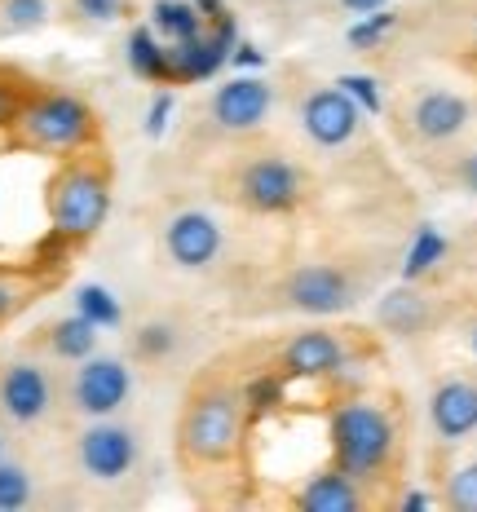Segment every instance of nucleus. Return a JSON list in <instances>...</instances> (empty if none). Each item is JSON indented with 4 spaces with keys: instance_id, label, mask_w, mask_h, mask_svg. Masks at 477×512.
I'll use <instances>...</instances> for the list:
<instances>
[{
    "instance_id": "obj_1",
    "label": "nucleus",
    "mask_w": 477,
    "mask_h": 512,
    "mask_svg": "<svg viewBox=\"0 0 477 512\" xmlns=\"http://www.w3.org/2000/svg\"><path fill=\"white\" fill-rule=\"evenodd\" d=\"M248 367L239 354H221L190 376L173 420V460L182 482L204 499H230L252 468Z\"/></svg>"
},
{
    "instance_id": "obj_2",
    "label": "nucleus",
    "mask_w": 477,
    "mask_h": 512,
    "mask_svg": "<svg viewBox=\"0 0 477 512\" xmlns=\"http://www.w3.org/2000/svg\"><path fill=\"white\" fill-rule=\"evenodd\" d=\"M212 190L221 195V204H230L243 217L283 221L314 199V173L305 168V159H296L283 146L248 137L239 146H226Z\"/></svg>"
},
{
    "instance_id": "obj_3",
    "label": "nucleus",
    "mask_w": 477,
    "mask_h": 512,
    "mask_svg": "<svg viewBox=\"0 0 477 512\" xmlns=\"http://www.w3.org/2000/svg\"><path fill=\"white\" fill-rule=\"evenodd\" d=\"M380 279L376 256L341 248L323 256L292 261L261 287L257 314H296V318H345L367 301Z\"/></svg>"
},
{
    "instance_id": "obj_4",
    "label": "nucleus",
    "mask_w": 477,
    "mask_h": 512,
    "mask_svg": "<svg viewBox=\"0 0 477 512\" xmlns=\"http://www.w3.org/2000/svg\"><path fill=\"white\" fill-rule=\"evenodd\" d=\"M115 204V159L102 146L53 159L45 177V217H49V239L62 252L89 248L102 234L106 217Z\"/></svg>"
},
{
    "instance_id": "obj_5",
    "label": "nucleus",
    "mask_w": 477,
    "mask_h": 512,
    "mask_svg": "<svg viewBox=\"0 0 477 512\" xmlns=\"http://www.w3.org/2000/svg\"><path fill=\"white\" fill-rule=\"evenodd\" d=\"M376 354L367 332H354V327H327L323 318L310 327H296V332H283L270 345L243 349V367L248 376L270 380L274 389L296 380H332L341 371H354L358 362H367Z\"/></svg>"
},
{
    "instance_id": "obj_6",
    "label": "nucleus",
    "mask_w": 477,
    "mask_h": 512,
    "mask_svg": "<svg viewBox=\"0 0 477 512\" xmlns=\"http://www.w3.org/2000/svg\"><path fill=\"white\" fill-rule=\"evenodd\" d=\"M102 115L98 106L80 93L62 89V84H31V93L18 106L14 124L5 133V146L18 155H36V159H62L102 146Z\"/></svg>"
},
{
    "instance_id": "obj_7",
    "label": "nucleus",
    "mask_w": 477,
    "mask_h": 512,
    "mask_svg": "<svg viewBox=\"0 0 477 512\" xmlns=\"http://www.w3.org/2000/svg\"><path fill=\"white\" fill-rule=\"evenodd\" d=\"M402 437L389 407L371 398H345L327 411V464L349 473L358 486L376 495V486H389L398 473Z\"/></svg>"
},
{
    "instance_id": "obj_8",
    "label": "nucleus",
    "mask_w": 477,
    "mask_h": 512,
    "mask_svg": "<svg viewBox=\"0 0 477 512\" xmlns=\"http://www.w3.org/2000/svg\"><path fill=\"white\" fill-rule=\"evenodd\" d=\"M274 93L279 89L261 76L221 80L195 111V137L204 146H239L248 137H261V128L274 111Z\"/></svg>"
},
{
    "instance_id": "obj_9",
    "label": "nucleus",
    "mask_w": 477,
    "mask_h": 512,
    "mask_svg": "<svg viewBox=\"0 0 477 512\" xmlns=\"http://www.w3.org/2000/svg\"><path fill=\"white\" fill-rule=\"evenodd\" d=\"M142 433L124 415H106V420H80L76 437H71V468L89 486H124L142 468Z\"/></svg>"
},
{
    "instance_id": "obj_10",
    "label": "nucleus",
    "mask_w": 477,
    "mask_h": 512,
    "mask_svg": "<svg viewBox=\"0 0 477 512\" xmlns=\"http://www.w3.org/2000/svg\"><path fill=\"white\" fill-rule=\"evenodd\" d=\"M133 358L102 354L93 349L89 358L71 362L62 371V411L71 420H106V415H124L133 402Z\"/></svg>"
},
{
    "instance_id": "obj_11",
    "label": "nucleus",
    "mask_w": 477,
    "mask_h": 512,
    "mask_svg": "<svg viewBox=\"0 0 477 512\" xmlns=\"http://www.w3.org/2000/svg\"><path fill=\"white\" fill-rule=\"evenodd\" d=\"M292 115L296 128L305 133V142L327 155L349 151L358 142V133H363V106L345 84L301 80L292 89Z\"/></svg>"
},
{
    "instance_id": "obj_12",
    "label": "nucleus",
    "mask_w": 477,
    "mask_h": 512,
    "mask_svg": "<svg viewBox=\"0 0 477 512\" xmlns=\"http://www.w3.org/2000/svg\"><path fill=\"white\" fill-rule=\"evenodd\" d=\"M62 407V376L49 358L18 354L0 362V420L9 429H40Z\"/></svg>"
},
{
    "instance_id": "obj_13",
    "label": "nucleus",
    "mask_w": 477,
    "mask_h": 512,
    "mask_svg": "<svg viewBox=\"0 0 477 512\" xmlns=\"http://www.w3.org/2000/svg\"><path fill=\"white\" fill-rule=\"evenodd\" d=\"M159 248H164V261L173 270L212 274L226 261L230 239H226V226L208 208H177V212H168L164 230H159Z\"/></svg>"
},
{
    "instance_id": "obj_14",
    "label": "nucleus",
    "mask_w": 477,
    "mask_h": 512,
    "mask_svg": "<svg viewBox=\"0 0 477 512\" xmlns=\"http://www.w3.org/2000/svg\"><path fill=\"white\" fill-rule=\"evenodd\" d=\"M394 120L402 133L420 146H442L469 128V102L451 89H416L394 106Z\"/></svg>"
},
{
    "instance_id": "obj_15",
    "label": "nucleus",
    "mask_w": 477,
    "mask_h": 512,
    "mask_svg": "<svg viewBox=\"0 0 477 512\" xmlns=\"http://www.w3.org/2000/svg\"><path fill=\"white\" fill-rule=\"evenodd\" d=\"M239 31H235V18H217L208 23L199 36L190 40H177V45H164L168 49V89H182V84H204L212 80L221 67H226L230 49H235Z\"/></svg>"
},
{
    "instance_id": "obj_16",
    "label": "nucleus",
    "mask_w": 477,
    "mask_h": 512,
    "mask_svg": "<svg viewBox=\"0 0 477 512\" xmlns=\"http://www.w3.org/2000/svg\"><path fill=\"white\" fill-rule=\"evenodd\" d=\"M429 424H433V437L438 442H464V437L477 433V380H464V376H451V380H438L429 393Z\"/></svg>"
},
{
    "instance_id": "obj_17",
    "label": "nucleus",
    "mask_w": 477,
    "mask_h": 512,
    "mask_svg": "<svg viewBox=\"0 0 477 512\" xmlns=\"http://www.w3.org/2000/svg\"><path fill=\"white\" fill-rule=\"evenodd\" d=\"M371 499L376 495H371L367 486H358L354 477L341 473L336 464H323L296 486L292 504L305 508V512H363Z\"/></svg>"
},
{
    "instance_id": "obj_18",
    "label": "nucleus",
    "mask_w": 477,
    "mask_h": 512,
    "mask_svg": "<svg viewBox=\"0 0 477 512\" xmlns=\"http://www.w3.org/2000/svg\"><path fill=\"white\" fill-rule=\"evenodd\" d=\"M62 283L58 265H14L0 261V327H9L18 314H27L36 301H45Z\"/></svg>"
},
{
    "instance_id": "obj_19",
    "label": "nucleus",
    "mask_w": 477,
    "mask_h": 512,
    "mask_svg": "<svg viewBox=\"0 0 477 512\" xmlns=\"http://www.w3.org/2000/svg\"><path fill=\"white\" fill-rule=\"evenodd\" d=\"M376 327L389 336H424L433 327V301L420 292V287H394L376 301Z\"/></svg>"
},
{
    "instance_id": "obj_20",
    "label": "nucleus",
    "mask_w": 477,
    "mask_h": 512,
    "mask_svg": "<svg viewBox=\"0 0 477 512\" xmlns=\"http://www.w3.org/2000/svg\"><path fill=\"white\" fill-rule=\"evenodd\" d=\"M98 340H102V327L76 309V314H67V318H53L45 332H40V354L49 362H67L71 367V362L89 358L93 349H98Z\"/></svg>"
},
{
    "instance_id": "obj_21",
    "label": "nucleus",
    "mask_w": 477,
    "mask_h": 512,
    "mask_svg": "<svg viewBox=\"0 0 477 512\" xmlns=\"http://www.w3.org/2000/svg\"><path fill=\"white\" fill-rule=\"evenodd\" d=\"M182 354V327L173 318H146L133 327V362L159 367V362Z\"/></svg>"
},
{
    "instance_id": "obj_22",
    "label": "nucleus",
    "mask_w": 477,
    "mask_h": 512,
    "mask_svg": "<svg viewBox=\"0 0 477 512\" xmlns=\"http://www.w3.org/2000/svg\"><path fill=\"white\" fill-rule=\"evenodd\" d=\"M146 27H151L164 45H177V40L199 36V31L208 27V18L195 9V0H155V5H151V23H146Z\"/></svg>"
},
{
    "instance_id": "obj_23",
    "label": "nucleus",
    "mask_w": 477,
    "mask_h": 512,
    "mask_svg": "<svg viewBox=\"0 0 477 512\" xmlns=\"http://www.w3.org/2000/svg\"><path fill=\"white\" fill-rule=\"evenodd\" d=\"M129 67L142 80L159 84V89H168V49H164V40H159L151 27H137L133 36H129Z\"/></svg>"
},
{
    "instance_id": "obj_24",
    "label": "nucleus",
    "mask_w": 477,
    "mask_h": 512,
    "mask_svg": "<svg viewBox=\"0 0 477 512\" xmlns=\"http://www.w3.org/2000/svg\"><path fill=\"white\" fill-rule=\"evenodd\" d=\"M36 504V473L23 460H0V512H23Z\"/></svg>"
},
{
    "instance_id": "obj_25",
    "label": "nucleus",
    "mask_w": 477,
    "mask_h": 512,
    "mask_svg": "<svg viewBox=\"0 0 477 512\" xmlns=\"http://www.w3.org/2000/svg\"><path fill=\"white\" fill-rule=\"evenodd\" d=\"M49 23V0H0V36H27Z\"/></svg>"
},
{
    "instance_id": "obj_26",
    "label": "nucleus",
    "mask_w": 477,
    "mask_h": 512,
    "mask_svg": "<svg viewBox=\"0 0 477 512\" xmlns=\"http://www.w3.org/2000/svg\"><path fill=\"white\" fill-rule=\"evenodd\" d=\"M442 499H447V508H455V512H477V460L455 468L447 477V486H442Z\"/></svg>"
},
{
    "instance_id": "obj_27",
    "label": "nucleus",
    "mask_w": 477,
    "mask_h": 512,
    "mask_svg": "<svg viewBox=\"0 0 477 512\" xmlns=\"http://www.w3.org/2000/svg\"><path fill=\"white\" fill-rule=\"evenodd\" d=\"M31 84H36V80H27L23 71L0 67V133H9V124H14L18 106H23V98L31 93Z\"/></svg>"
},
{
    "instance_id": "obj_28",
    "label": "nucleus",
    "mask_w": 477,
    "mask_h": 512,
    "mask_svg": "<svg viewBox=\"0 0 477 512\" xmlns=\"http://www.w3.org/2000/svg\"><path fill=\"white\" fill-rule=\"evenodd\" d=\"M80 314L93 318L98 327H115L120 323V305L106 287H80Z\"/></svg>"
},
{
    "instance_id": "obj_29",
    "label": "nucleus",
    "mask_w": 477,
    "mask_h": 512,
    "mask_svg": "<svg viewBox=\"0 0 477 512\" xmlns=\"http://www.w3.org/2000/svg\"><path fill=\"white\" fill-rule=\"evenodd\" d=\"M442 252H447V243H442V234H438V230H424L420 239H416V248L407 252V279H420V274L429 270V265L438 261Z\"/></svg>"
},
{
    "instance_id": "obj_30",
    "label": "nucleus",
    "mask_w": 477,
    "mask_h": 512,
    "mask_svg": "<svg viewBox=\"0 0 477 512\" xmlns=\"http://www.w3.org/2000/svg\"><path fill=\"white\" fill-rule=\"evenodd\" d=\"M394 27V14H371V18H363V23H358L354 31H349V40H354V45H376L380 36H385V31Z\"/></svg>"
},
{
    "instance_id": "obj_31",
    "label": "nucleus",
    "mask_w": 477,
    "mask_h": 512,
    "mask_svg": "<svg viewBox=\"0 0 477 512\" xmlns=\"http://www.w3.org/2000/svg\"><path fill=\"white\" fill-rule=\"evenodd\" d=\"M71 5H76V14L93 18V23H115L124 14V0H71Z\"/></svg>"
},
{
    "instance_id": "obj_32",
    "label": "nucleus",
    "mask_w": 477,
    "mask_h": 512,
    "mask_svg": "<svg viewBox=\"0 0 477 512\" xmlns=\"http://www.w3.org/2000/svg\"><path fill=\"white\" fill-rule=\"evenodd\" d=\"M451 177H455V186H460V190H469V195H477V151H469V155L455 159Z\"/></svg>"
},
{
    "instance_id": "obj_33",
    "label": "nucleus",
    "mask_w": 477,
    "mask_h": 512,
    "mask_svg": "<svg viewBox=\"0 0 477 512\" xmlns=\"http://www.w3.org/2000/svg\"><path fill=\"white\" fill-rule=\"evenodd\" d=\"M336 5L349 9V14H376V9L385 5V0H336Z\"/></svg>"
},
{
    "instance_id": "obj_34",
    "label": "nucleus",
    "mask_w": 477,
    "mask_h": 512,
    "mask_svg": "<svg viewBox=\"0 0 477 512\" xmlns=\"http://www.w3.org/2000/svg\"><path fill=\"white\" fill-rule=\"evenodd\" d=\"M164 120H168V98H159L155 111H151V133H159V128H164Z\"/></svg>"
},
{
    "instance_id": "obj_35",
    "label": "nucleus",
    "mask_w": 477,
    "mask_h": 512,
    "mask_svg": "<svg viewBox=\"0 0 477 512\" xmlns=\"http://www.w3.org/2000/svg\"><path fill=\"white\" fill-rule=\"evenodd\" d=\"M5 455H9V424L0 420V460H5Z\"/></svg>"
},
{
    "instance_id": "obj_36",
    "label": "nucleus",
    "mask_w": 477,
    "mask_h": 512,
    "mask_svg": "<svg viewBox=\"0 0 477 512\" xmlns=\"http://www.w3.org/2000/svg\"><path fill=\"white\" fill-rule=\"evenodd\" d=\"M257 5H296V0H257Z\"/></svg>"
},
{
    "instance_id": "obj_37",
    "label": "nucleus",
    "mask_w": 477,
    "mask_h": 512,
    "mask_svg": "<svg viewBox=\"0 0 477 512\" xmlns=\"http://www.w3.org/2000/svg\"><path fill=\"white\" fill-rule=\"evenodd\" d=\"M469 345H473V358H477V323H473V332H469Z\"/></svg>"
},
{
    "instance_id": "obj_38",
    "label": "nucleus",
    "mask_w": 477,
    "mask_h": 512,
    "mask_svg": "<svg viewBox=\"0 0 477 512\" xmlns=\"http://www.w3.org/2000/svg\"><path fill=\"white\" fill-rule=\"evenodd\" d=\"M473 49H477V36H473Z\"/></svg>"
}]
</instances>
